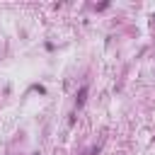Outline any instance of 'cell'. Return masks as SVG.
Returning <instances> with one entry per match:
<instances>
[{
    "label": "cell",
    "instance_id": "cell-1",
    "mask_svg": "<svg viewBox=\"0 0 155 155\" xmlns=\"http://www.w3.org/2000/svg\"><path fill=\"white\" fill-rule=\"evenodd\" d=\"M85 94H87V85H82V90L78 92V99H75V104H78V107H80V104L85 102Z\"/></svg>",
    "mask_w": 155,
    "mask_h": 155
}]
</instances>
